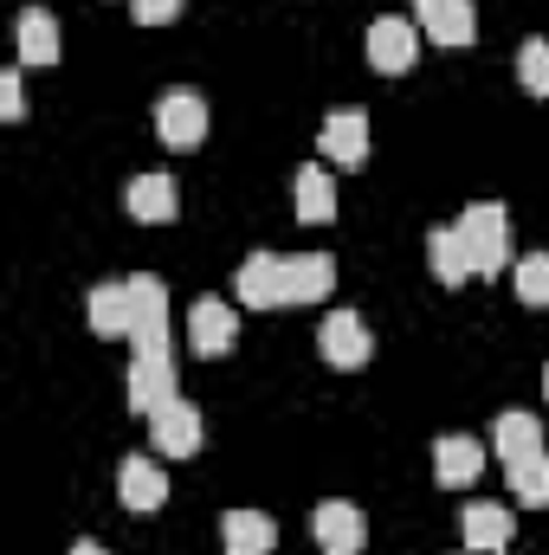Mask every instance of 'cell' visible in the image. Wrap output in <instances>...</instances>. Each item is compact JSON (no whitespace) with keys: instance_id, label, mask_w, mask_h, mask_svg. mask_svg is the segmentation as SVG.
Here are the masks:
<instances>
[{"instance_id":"3957f363","label":"cell","mask_w":549,"mask_h":555,"mask_svg":"<svg viewBox=\"0 0 549 555\" xmlns=\"http://www.w3.org/2000/svg\"><path fill=\"white\" fill-rule=\"evenodd\" d=\"M207 98L201 91H162L155 98V137L168 142V149H201L207 142Z\"/></svg>"},{"instance_id":"8fae6325","label":"cell","mask_w":549,"mask_h":555,"mask_svg":"<svg viewBox=\"0 0 549 555\" xmlns=\"http://www.w3.org/2000/svg\"><path fill=\"white\" fill-rule=\"evenodd\" d=\"M478 472H485V446H478L472 433H439V439H433V478H439L446 491L472 485Z\"/></svg>"},{"instance_id":"5bb4252c","label":"cell","mask_w":549,"mask_h":555,"mask_svg":"<svg viewBox=\"0 0 549 555\" xmlns=\"http://www.w3.org/2000/svg\"><path fill=\"white\" fill-rule=\"evenodd\" d=\"M117 498H124V511H162V504H168V478H162V465L142 459V452H130V459L117 465Z\"/></svg>"},{"instance_id":"484cf974","label":"cell","mask_w":549,"mask_h":555,"mask_svg":"<svg viewBox=\"0 0 549 555\" xmlns=\"http://www.w3.org/2000/svg\"><path fill=\"white\" fill-rule=\"evenodd\" d=\"M72 555H111L104 543H72Z\"/></svg>"},{"instance_id":"7c38bea8","label":"cell","mask_w":549,"mask_h":555,"mask_svg":"<svg viewBox=\"0 0 549 555\" xmlns=\"http://www.w3.org/2000/svg\"><path fill=\"white\" fill-rule=\"evenodd\" d=\"M124 207H130V220H142V227H168V220L181 214L175 175H162V168L137 175V181H130V194H124Z\"/></svg>"},{"instance_id":"4fadbf2b","label":"cell","mask_w":549,"mask_h":555,"mask_svg":"<svg viewBox=\"0 0 549 555\" xmlns=\"http://www.w3.org/2000/svg\"><path fill=\"white\" fill-rule=\"evenodd\" d=\"M317 142H323V162L362 168V162H369V117H362V111H330Z\"/></svg>"},{"instance_id":"9c48e42d","label":"cell","mask_w":549,"mask_h":555,"mask_svg":"<svg viewBox=\"0 0 549 555\" xmlns=\"http://www.w3.org/2000/svg\"><path fill=\"white\" fill-rule=\"evenodd\" d=\"M413 20L433 46H472L478 39V13L472 0H413Z\"/></svg>"},{"instance_id":"7402d4cb","label":"cell","mask_w":549,"mask_h":555,"mask_svg":"<svg viewBox=\"0 0 549 555\" xmlns=\"http://www.w3.org/2000/svg\"><path fill=\"white\" fill-rule=\"evenodd\" d=\"M511 284H518V304L544 310V304H549V253H531V259H518Z\"/></svg>"},{"instance_id":"d6986e66","label":"cell","mask_w":549,"mask_h":555,"mask_svg":"<svg viewBox=\"0 0 549 555\" xmlns=\"http://www.w3.org/2000/svg\"><path fill=\"white\" fill-rule=\"evenodd\" d=\"M491 452H498L505 465L544 452V426H537V414H498L491 420Z\"/></svg>"},{"instance_id":"cb8c5ba5","label":"cell","mask_w":549,"mask_h":555,"mask_svg":"<svg viewBox=\"0 0 549 555\" xmlns=\"http://www.w3.org/2000/svg\"><path fill=\"white\" fill-rule=\"evenodd\" d=\"M0 117L20 124L26 117V91H20V72H0Z\"/></svg>"},{"instance_id":"277c9868","label":"cell","mask_w":549,"mask_h":555,"mask_svg":"<svg viewBox=\"0 0 549 555\" xmlns=\"http://www.w3.org/2000/svg\"><path fill=\"white\" fill-rule=\"evenodd\" d=\"M317 349H323L330 369H362V362L375 356V330H369L356 310H330L323 330H317Z\"/></svg>"},{"instance_id":"2e32d148","label":"cell","mask_w":549,"mask_h":555,"mask_svg":"<svg viewBox=\"0 0 549 555\" xmlns=\"http://www.w3.org/2000/svg\"><path fill=\"white\" fill-rule=\"evenodd\" d=\"M297 220L304 227H323V220H336V175L323 168V162H304L297 168Z\"/></svg>"},{"instance_id":"603a6c76","label":"cell","mask_w":549,"mask_h":555,"mask_svg":"<svg viewBox=\"0 0 549 555\" xmlns=\"http://www.w3.org/2000/svg\"><path fill=\"white\" fill-rule=\"evenodd\" d=\"M518 85L531 98H549V39H524L518 46Z\"/></svg>"},{"instance_id":"6da1fadb","label":"cell","mask_w":549,"mask_h":555,"mask_svg":"<svg viewBox=\"0 0 549 555\" xmlns=\"http://www.w3.org/2000/svg\"><path fill=\"white\" fill-rule=\"evenodd\" d=\"M240 304L253 310H284V304H317L336 291V259L330 253H253L233 278Z\"/></svg>"},{"instance_id":"30bf717a","label":"cell","mask_w":549,"mask_h":555,"mask_svg":"<svg viewBox=\"0 0 549 555\" xmlns=\"http://www.w3.org/2000/svg\"><path fill=\"white\" fill-rule=\"evenodd\" d=\"M459 537H465V555H505L511 550V511L472 498V504L459 511Z\"/></svg>"},{"instance_id":"52a82bcc","label":"cell","mask_w":549,"mask_h":555,"mask_svg":"<svg viewBox=\"0 0 549 555\" xmlns=\"http://www.w3.org/2000/svg\"><path fill=\"white\" fill-rule=\"evenodd\" d=\"M413 59H420V20H395L388 13V20L369 26V65L375 72L395 78V72H413Z\"/></svg>"},{"instance_id":"8992f818","label":"cell","mask_w":549,"mask_h":555,"mask_svg":"<svg viewBox=\"0 0 549 555\" xmlns=\"http://www.w3.org/2000/svg\"><path fill=\"white\" fill-rule=\"evenodd\" d=\"M310 537H317V550H323V555H362V543H369V524H362V511H356V504L330 498V504H317Z\"/></svg>"},{"instance_id":"9a60e30c","label":"cell","mask_w":549,"mask_h":555,"mask_svg":"<svg viewBox=\"0 0 549 555\" xmlns=\"http://www.w3.org/2000/svg\"><path fill=\"white\" fill-rule=\"evenodd\" d=\"M220 550L227 555H272L278 524L266 511H227V517H220Z\"/></svg>"},{"instance_id":"83f0119b","label":"cell","mask_w":549,"mask_h":555,"mask_svg":"<svg viewBox=\"0 0 549 555\" xmlns=\"http://www.w3.org/2000/svg\"><path fill=\"white\" fill-rule=\"evenodd\" d=\"M505 555H511V550H505Z\"/></svg>"},{"instance_id":"e0dca14e","label":"cell","mask_w":549,"mask_h":555,"mask_svg":"<svg viewBox=\"0 0 549 555\" xmlns=\"http://www.w3.org/2000/svg\"><path fill=\"white\" fill-rule=\"evenodd\" d=\"M85 310H91V330H98V336H130V330H137L130 278H124V284H98V291L85 297Z\"/></svg>"},{"instance_id":"7a4b0ae2","label":"cell","mask_w":549,"mask_h":555,"mask_svg":"<svg viewBox=\"0 0 549 555\" xmlns=\"http://www.w3.org/2000/svg\"><path fill=\"white\" fill-rule=\"evenodd\" d=\"M452 227H459V240H465V253H472L478 278L511 272V214H505L498 201H472Z\"/></svg>"},{"instance_id":"4316f807","label":"cell","mask_w":549,"mask_h":555,"mask_svg":"<svg viewBox=\"0 0 549 555\" xmlns=\"http://www.w3.org/2000/svg\"><path fill=\"white\" fill-rule=\"evenodd\" d=\"M544 401H549V362H544Z\"/></svg>"},{"instance_id":"5b68a950","label":"cell","mask_w":549,"mask_h":555,"mask_svg":"<svg viewBox=\"0 0 549 555\" xmlns=\"http://www.w3.org/2000/svg\"><path fill=\"white\" fill-rule=\"evenodd\" d=\"M149 433H155V452L162 459H194L201 452V408L175 395V401H162L149 414Z\"/></svg>"},{"instance_id":"ac0fdd59","label":"cell","mask_w":549,"mask_h":555,"mask_svg":"<svg viewBox=\"0 0 549 555\" xmlns=\"http://www.w3.org/2000/svg\"><path fill=\"white\" fill-rule=\"evenodd\" d=\"M426 266H433L439 284H465V278H478L472 253H465V240H459V227H433V233H426Z\"/></svg>"},{"instance_id":"ba28073f","label":"cell","mask_w":549,"mask_h":555,"mask_svg":"<svg viewBox=\"0 0 549 555\" xmlns=\"http://www.w3.org/2000/svg\"><path fill=\"white\" fill-rule=\"evenodd\" d=\"M188 343H194V356H227V349L240 343V317H233V304H220V297H194V310H188Z\"/></svg>"},{"instance_id":"44dd1931","label":"cell","mask_w":549,"mask_h":555,"mask_svg":"<svg viewBox=\"0 0 549 555\" xmlns=\"http://www.w3.org/2000/svg\"><path fill=\"white\" fill-rule=\"evenodd\" d=\"M505 472H511V491H518V504L549 511V452H531V459H518V465H505Z\"/></svg>"},{"instance_id":"ffe728a7","label":"cell","mask_w":549,"mask_h":555,"mask_svg":"<svg viewBox=\"0 0 549 555\" xmlns=\"http://www.w3.org/2000/svg\"><path fill=\"white\" fill-rule=\"evenodd\" d=\"M20 65H59V20L46 7L20 13Z\"/></svg>"},{"instance_id":"d4e9b609","label":"cell","mask_w":549,"mask_h":555,"mask_svg":"<svg viewBox=\"0 0 549 555\" xmlns=\"http://www.w3.org/2000/svg\"><path fill=\"white\" fill-rule=\"evenodd\" d=\"M130 7H137L142 26H168V20L181 13V0H130Z\"/></svg>"}]
</instances>
